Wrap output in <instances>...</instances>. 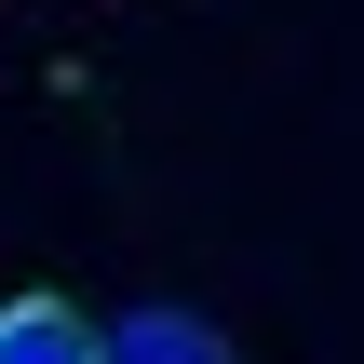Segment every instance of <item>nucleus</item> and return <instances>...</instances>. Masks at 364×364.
I'll return each mask as SVG.
<instances>
[{
  "label": "nucleus",
  "mask_w": 364,
  "mask_h": 364,
  "mask_svg": "<svg viewBox=\"0 0 364 364\" xmlns=\"http://www.w3.org/2000/svg\"><path fill=\"white\" fill-rule=\"evenodd\" d=\"M95 338H108V364H243L230 324H203V311H176V297L122 311V324H95Z\"/></svg>",
  "instance_id": "f257e3e1"
},
{
  "label": "nucleus",
  "mask_w": 364,
  "mask_h": 364,
  "mask_svg": "<svg viewBox=\"0 0 364 364\" xmlns=\"http://www.w3.org/2000/svg\"><path fill=\"white\" fill-rule=\"evenodd\" d=\"M0 364H108V338L68 297H0Z\"/></svg>",
  "instance_id": "f03ea898"
}]
</instances>
